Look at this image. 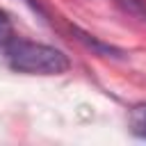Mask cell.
<instances>
[{
    "mask_svg": "<svg viewBox=\"0 0 146 146\" xmlns=\"http://www.w3.org/2000/svg\"><path fill=\"white\" fill-rule=\"evenodd\" d=\"M0 57L11 71L25 75H62L71 68V59L64 50L21 36H14L2 48Z\"/></svg>",
    "mask_w": 146,
    "mask_h": 146,
    "instance_id": "cell-1",
    "label": "cell"
},
{
    "mask_svg": "<svg viewBox=\"0 0 146 146\" xmlns=\"http://www.w3.org/2000/svg\"><path fill=\"white\" fill-rule=\"evenodd\" d=\"M73 34H78L75 39H80L87 48H91V50H94V52H98V55H121V50H119V48H114V46H110V43H103V41H98L96 36H91V34H87V32L78 30V27H73Z\"/></svg>",
    "mask_w": 146,
    "mask_h": 146,
    "instance_id": "cell-2",
    "label": "cell"
},
{
    "mask_svg": "<svg viewBox=\"0 0 146 146\" xmlns=\"http://www.w3.org/2000/svg\"><path fill=\"white\" fill-rule=\"evenodd\" d=\"M130 130L132 135L146 139V103H137L130 110Z\"/></svg>",
    "mask_w": 146,
    "mask_h": 146,
    "instance_id": "cell-3",
    "label": "cell"
},
{
    "mask_svg": "<svg viewBox=\"0 0 146 146\" xmlns=\"http://www.w3.org/2000/svg\"><path fill=\"white\" fill-rule=\"evenodd\" d=\"M14 36H16V34H14V25H11L9 16L0 9V52H2V48H5Z\"/></svg>",
    "mask_w": 146,
    "mask_h": 146,
    "instance_id": "cell-4",
    "label": "cell"
}]
</instances>
